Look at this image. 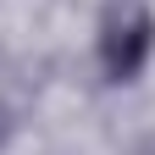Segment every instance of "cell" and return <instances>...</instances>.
Wrapping results in <instances>:
<instances>
[{
    "mask_svg": "<svg viewBox=\"0 0 155 155\" xmlns=\"http://www.w3.org/2000/svg\"><path fill=\"white\" fill-rule=\"evenodd\" d=\"M105 83H133L150 55H155V11L150 0H105L100 6V33H94Z\"/></svg>",
    "mask_w": 155,
    "mask_h": 155,
    "instance_id": "cell-1",
    "label": "cell"
}]
</instances>
